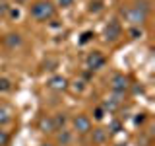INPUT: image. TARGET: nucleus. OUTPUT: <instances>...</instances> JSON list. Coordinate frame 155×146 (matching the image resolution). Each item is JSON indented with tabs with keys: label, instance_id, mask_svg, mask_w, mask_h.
I'll return each mask as SVG.
<instances>
[{
	"label": "nucleus",
	"instance_id": "25",
	"mask_svg": "<svg viewBox=\"0 0 155 146\" xmlns=\"http://www.w3.org/2000/svg\"><path fill=\"white\" fill-rule=\"evenodd\" d=\"M6 12H10V6L6 2H2V4H0V14H6Z\"/></svg>",
	"mask_w": 155,
	"mask_h": 146
},
{
	"label": "nucleus",
	"instance_id": "28",
	"mask_svg": "<svg viewBox=\"0 0 155 146\" xmlns=\"http://www.w3.org/2000/svg\"><path fill=\"white\" fill-rule=\"evenodd\" d=\"M18 2H25V0H18Z\"/></svg>",
	"mask_w": 155,
	"mask_h": 146
},
{
	"label": "nucleus",
	"instance_id": "20",
	"mask_svg": "<svg viewBox=\"0 0 155 146\" xmlns=\"http://www.w3.org/2000/svg\"><path fill=\"white\" fill-rule=\"evenodd\" d=\"M72 88H74V92H84V88H85V82H84V80H76Z\"/></svg>",
	"mask_w": 155,
	"mask_h": 146
},
{
	"label": "nucleus",
	"instance_id": "22",
	"mask_svg": "<svg viewBox=\"0 0 155 146\" xmlns=\"http://www.w3.org/2000/svg\"><path fill=\"white\" fill-rule=\"evenodd\" d=\"M120 129H122L120 121H113V125H110V133H120Z\"/></svg>",
	"mask_w": 155,
	"mask_h": 146
},
{
	"label": "nucleus",
	"instance_id": "24",
	"mask_svg": "<svg viewBox=\"0 0 155 146\" xmlns=\"http://www.w3.org/2000/svg\"><path fill=\"white\" fill-rule=\"evenodd\" d=\"M58 6H62V8H70V6H74V0H58Z\"/></svg>",
	"mask_w": 155,
	"mask_h": 146
},
{
	"label": "nucleus",
	"instance_id": "1",
	"mask_svg": "<svg viewBox=\"0 0 155 146\" xmlns=\"http://www.w3.org/2000/svg\"><path fill=\"white\" fill-rule=\"evenodd\" d=\"M54 4L48 2V0H37V2H33L31 6H29V14H31V18L39 19V22H47V19L54 18Z\"/></svg>",
	"mask_w": 155,
	"mask_h": 146
},
{
	"label": "nucleus",
	"instance_id": "7",
	"mask_svg": "<svg viewBox=\"0 0 155 146\" xmlns=\"http://www.w3.org/2000/svg\"><path fill=\"white\" fill-rule=\"evenodd\" d=\"M39 130L41 133H45V134H52V133H56V125H54V119H52V115H43L41 119H39Z\"/></svg>",
	"mask_w": 155,
	"mask_h": 146
},
{
	"label": "nucleus",
	"instance_id": "18",
	"mask_svg": "<svg viewBox=\"0 0 155 146\" xmlns=\"http://www.w3.org/2000/svg\"><path fill=\"white\" fill-rule=\"evenodd\" d=\"M8 142H10V134L0 129V146H8Z\"/></svg>",
	"mask_w": 155,
	"mask_h": 146
},
{
	"label": "nucleus",
	"instance_id": "6",
	"mask_svg": "<svg viewBox=\"0 0 155 146\" xmlns=\"http://www.w3.org/2000/svg\"><path fill=\"white\" fill-rule=\"evenodd\" d=\"M105 57H103V53L101 51H93V53H89L85 58V64L89 70H101V68L105 66Z\"/></svg>",
	"mask_w": 155,
	"mask_h": 146
},
{
	"label": "nucleus",
	"instance_id": "17",
	"mask_svg": "<svg viewBox=\"0 0 155 146\" xmlns=\"http://www.w3.org/2000/svg\"><path fill=\"white\" fill-rule=\"evenodd\" d=\"M12 90V82L8 78H0V94H8Z\"/></svg>",
	"mask_w": 155,
	"mask_h": 146
},
{
	"label": "nucleus",
	"instance_id": "15",
	"mask_svg": "<svg viewBox=\"0 0 155 146\" xmlns=\"http://www.w3.org/2000/svg\"><path fill=\"white\" fill-rule=\"evenodd\" d=\"M118 105H120L118 101H116L114 97H110V99H105L101 107H103V109H107V111H116V109H118Z\"/></svg>",
	"mask_w": 155,
	"mask_h": 146
},
{
	"label": "nucleus",
	"instance_id": "19",
	"mask_svg": "<svg viewBox=\"0 0 155 146\" xmlns=\"http://www.w3.org/2000/svg\"><path fill=\"white\" fill-rule=\"evenodd\" d=\"M93 37H95V35H93V31H85L84 35H81L80 43H81V45H85V43H89V41H91V39H93Z\"/></svg>",
	"mask_w": 155,
	"mask_h": 146
},
{
	"label": "nucleus",
	"instance_id": "2",
	"mask_svg": "<svg viewBox=\"0 0 155 146\" xmlns=\"http://www.w3.org/2000/svg\"><path fill=\"white\" fill-rule=\"evenodd\" d=\"M103 37H105L107 43H114V41H118V39L122 37V27H120V23L116 22V19H113V22H109L105 26Z\"/></svg>",
	"mask_w": 155,
	"mask_h": 146
},
{
	"label": "nucleus",
	"instance_id": "26",
	"mask_svg": "<svg viewBox=\"0 0 155 146\" xmlns=\"http://www.w3.org/2000/svg\"><path fill=\"white\" fill-rule=\"evenodd\" d=\"M143 119H145V117H143V113H142L140 117H136V123H138V125H140V123H143Z\"/></svg>",
	"mask_w": 155,
	"mask_h": 146
},
{
	"label": "nucleus",
	"instance_id": "8",
	"mask_svg": "<svg viewBox=\"0 0 155 146\" xmlns=\"http://www.w3.org/2000/svg\"><path fill=\"white\" fill-rule=\"evenodd\" d=\"M47 86L51 88V90H54V92H64L68 88V80L64 76H52V78H48Z\"/></svg>",
	"mask_w": 155,
	"mask_h": 146
},
{
	"label": "nucleus",
	"instance_id": "12",
	"mask_svg": "<svg viewBox=\"0 0 155 146\" xmlns=\"http://www.w3.org/2000/svg\"><path fill=\"white\" fill-rule=\"evenodd\" d=\"M132 6L136 10H140L142 14H145V16H149V12H151V2L149 0H136Z\"/></svg>",
	"mask_w": 155,
	"mask_h": 146
},
{
	"label": "nucleus",
	"instance_id": "14",
	"mask_svg": "<svg viewBox=\"0 0 155 146\" xmlns=\"http://www.w3.org/2000/svg\"><path fill=\"white\" fill-rule=\"evenodd\" d=\"M52 119H54L56 130L64 129V127H66V123H68V117H66V113H56V117H52Z\"/></svg>",
	"mask_w": 155,
	"mask_h": 146
},
{
	"label": "nucleus",
	"instance_id": "9",
	"mask_svg": "<svg viewBox=\"0 0 155 146\" xmlns=\"http://www.w3.org/2000/svg\"><path fill=\"white\" fill-rule=\"evenodd\" d=\"M4 43H6L8 49H16V47H19L23 43V39H21L19 33H8V35L4 37Z\"/></svg>",
	"mask_w": 155,
	"mask_h": 146
},
{
	"label": "nucleus",
	"instance_id": "13",
	"mask_svg": "<svg viewBox=\"0 0 155 146\" xmlns=\"http://www.w3.org/2000/svg\"><path fill=\"white\" fill-rule=\"evenodd\" d=\"M12 121V113H10V109L6 105H0V125H6Z\"/></svg>",
	"mask_w": 155,
	"mask_h": 146
},
{
	"label": "nucleus",
	"instance_id": "10",
	"mask_svg": "<svg viewBox=\"0 0 155 146\" xmlns=\"http://www.w3.org/2000/svg\"><path fill=\"white\" fill-rule=\"evenodd\" d=\"M72 133L70 130H66V129H60V130H56V142L60 144V146H68L72 142Z\"/></svg>",
	"mask_w": 155,
	"mask_h": 146
},
{
	"label": "nucleus",
	"instance_id": "11",
	"mask_svg": "<svg viewBox=\"0 0 155 146\" xmlns=\"http://www.w3.org/2000/svg\"><path fill=\"white\" fill-rule=\"evenodd\" d=\"M107 138H109V134H107L105 129H93L91 130V140H93V144H105Z\"/></svg>",
	"mask_w": 155,
	"mask_h": 146
},
{
	"label": "nucleus",
	"instance_id": "3",
	"mask_svg": "<svg viewBox=\"0 0 155 146\" xmlns=\"http://www.w3.org/2000/svg\"><path fill=\"white\" fill-rule=\"evenodd\" d=\"M120 12H122V16H124L126 22H130L132 26H142L145 19H147V16H145V14H142L140 10H136L134 6H130V8H122Z\"/></svg>",
	"mask_w": 155,
	"mask_h": 146
},
{
	"label": "nucleus",
	"instance_id": "4",
	"mask_svg": "<svg viewBox=\"0 0 155 146\" xmlns=\"http://www.w3.org/2000/svg\"><path fill=\"white\" fill-rule=\"evenodd\" d=\"M130 88V80L124 74H113L110 76V90L113 94H126V90Z\"/></svg>",
	"mask_w": 155,
	"mask_h": 146
},
{
	"label": "nucleus",
	"instance_id": "23",
	"mask_svg": "<svg viewBox=\"0 0 155 146\" xmlns=\"http://www.w3.org/2000/svg\"><path fill=\"white\" fill-rule=\"evenodd\" d=\"M130 35H132V39H138V37H142V29H138V27H132V29H130Z\"/></svg>",
	"mask_w": 155,
	"mask_h": 146
},
{
	"label": "nucleus",
	"instance_id": "16",
	"mask_svg": "<svg viewBox=\"0 0 155 146\" xmlns=\"http://www.w3.org/2000/svg\"><path fill=\"white\" fill-rule=\"evenodd\" d=\"M89 10L91 14H97V12H101V10H103V2H101V0H91L89 2Z\"/></svg>",
	"mask_w": 155,
	"mask_h": 146
},
{
	"label": "nucleus",
	"instance_id": "5",
	"mask_svg": "<svg viewBox=\"0 0 155 146\" xmlns=\"http://www.w3.org/2000/svg\"><path fill=\"white\" fill-rule=\"evenodd\" d=\"M72 125H74V130L78 134H89L91 133V119L87 115H76L72 119Z\"/></svg>",
	"mask_w": 155,
	"mask_h": 146
},
{
	"label": "nucleus",
	"instance_id": "21",
	"mask_svg": "<svg viewBox=\"0 0 155 146\" xmlns=\"http://www.w3.org/2000/svg\"><path fill=\"white\" fill-rule=\"evenodd\" d=\"M93 117H95L97 121H101V119L105 117V109H103V107H97V109L93 111Z\"/></svg>",
	"mask_w": 155,
	"mask_h": 146
},
{
	"label": "nucleus",
	"instance_id": "27",
	"mask_svg": "<svg viewBox=\"0 0 155 146\" xmlns=\"http://www.w3.org/2000/svg\"><path fill=\"white\" fill-rule=\"evenodd\" d=\"M41 146H54V144H52V142H43Z\"/></svg>",
	"mask_w": 155,
	"mask_h": 146
}]
</instances>
